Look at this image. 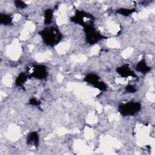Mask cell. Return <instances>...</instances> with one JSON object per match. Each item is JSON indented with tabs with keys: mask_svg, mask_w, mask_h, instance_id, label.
Here are the masks:
<instances>
[{
	"mask_svg": "<svg viewBox=\"0 0 155 155\" xmlns=\"http://www.w3.org/2000/svg\"><path fill=\"white\" fill-rule=\"evenodd\" d=\"M43 43L50 47L57 45L62 39L63 35L58 27L54 25H49L44 27L38 31Z\"/></svg>",
	"mask_w": 155,
	"mask_h": 155,
	"instance_id": "cell-1",
	"label": "cell"
},
{
	"mask_svg": "<svg viewBox=\"0 0 155 155\" xmlns=\"http://www.w3.org/2000/svg\"><path fill=\"white\" fill-rule=\"evenodd\" d=\"M83 28V30L85 34V41L90 45L96 44L102 40L108 38L106 36L98 31L95 28L94 24L87 25Z\"/></svg>",
	"mask_w": 155,
	"mask_h": 155,
	"instance_id": "cell-2",
	"label": "cell"
},
{
	"mask_svg": "<svg viewBox=\"0 0 155 155\" xmlns=\"http://www.w3.org/2000/svg\"><path fill=\"white\" fill-rule=\"evenodd\" d=\"M142 110V104L137 101H128L120 104L117 107V111L124 117L136 115Z\"/></svg>",
	"mask_w": 155,
	"mask_h": 155,
	"instance_id": "cell-3",
	"label": "cell"
},
{
	"mask_svg": "<svg viewBox=\"0 0 155 155\" xmlns=\"http://www.w3.org/2000/svg\"><path fill=\"white\" fill-rule=\"evenodd\" d=\"M70 20L71 22L84 27L87 25L94 24L95 17L84 10H76L74 15L70 18Z\"/></svg>",
	"mask_w": 155,
	"mask_h": 155,
	"instance_id": "cell-4",
	"label": "cell"
},
{
	"mask_svg": "<svg viewBox=\"0 0 155 155\" xmlns=\"http://www.w3.org/2000/svg\"><path fill=\"white\" fill-rule=\"evenodd\" d=\"M83 81L100 91H105L108 88L107 85L101 80L100 76L94 73L87 74L84 78Z\"/></svg>",
	"mask_w": 155,
	"mask_h": 155,
	"instance_id": "cell-5",
	"label": "cell"
},
{
	"mask_svg": "<svg viewBox=\"0 0 155 155\" xmlns=\"http://www.w3.org/2000/svg\"><path fill=\"white\" fill-rule=\"evenodd\" d=\"M29 78H33L38 80L45 79L48 74L47 66L43 64H34L32 67V71L28 74Z\"/></svg>",
	"mask_w": 155,
	"mask_h": 155,
	"instance_id": "cell-6",
	"label": "cell"
},
{
	"mask_svg": "<svg viewBox=\"0 0 155 155\" xmlns=\"http://www.w3.org/2000/svg\"><path fill=\"white\" fill-rule=\"evenodd\" d=\"M116 71L118 74L124 78H127L128 77H132L134 78H138L136 73L130 68L129 65L127 64L117 67L116 68Z\"/></svg>",
	"mask_w": 155,
	"mask_h": 155,
	"instance_id": "cell-7",
	"label": "cell"
},
{
	"mask_svg": "<svg viewBox=\"0 0 155 155\" xmlns=\"http://www.w3.org/2000/svg\"><path fill=\"white\" fill-rule=\"evenodd\" d=\"M134 69L136 71L142 73V74H146L150 72L152 68L148 65L145 58L143 57L134 66Z\"/></svg>",
	"mask_w": 155,
	"mask_h": 155,
	"instance_id": "cell-8",
	"label": "cell"
},
{
	"mask_svg": "<svg viewBox=\"0 0 155 155\" xmlns=\"http://www.w3.org/2000/svg\"><path fill=\"white\" fill-rule=\"evenodd\" d=\"M26 143L28 145H31L38 148L39 145V134L38 131H33L28 134L26 137Z\"/></svg>",
	"mask_w": 155,
	"mask_h": 155,
	"instance_id": "cell-9",
	"label": "cell"
},
{
	"mask_svg": "<svg viewBox=\"0 0 155 155\" xmlns=\"http://www.w3.org/2000/svg\"><path fill=\"white\" fill-rule=\"evenodd\" d=\"M29 78V76L25 72H21L16 78L15 81V85L16 87H22L27 79Z\"/></svg>",
	"mask_w": 155,
	"mask_h": 155,
	"instance_id": "cell-10",
	"label": "cell"
},
{
	"mask_svg": "<svg viewBox=\"0 0 155 155\" xmlns=\"http://www.w3.org/2000/svg\"><path fill=\"white\" fill-rule=\"evenodd\" d=\"M0 24L4 26L11 25L13 24V17L10 14L0 13Z\"/></svg>",
	"mask_w": 155,
	"mask_h": 155,
	"instance_id": "cell-11",
	"label": "cell"
},
{
	"mask_svg": "<svg viewBox=\"0 0 155 155\" xmlns=\"http://www.w3.org/2000/svg\"><path fill=\"white\" fill-rule=\"evenodd\" d=\"M44 23L45 25L49 26L53 21V10L50 8H47L44 11Z\"/></svg>",
	"mask_w": 155,
	"mask_h": 155,
	"instance_id": "cell-12",
	"label": "cell"
},
{
	"mask_svg": "<svg viewBox=\"0 0 155 155\" xmlns=\"http://www.w3.org/2000/svg\"><path fill=\"white\" fill-rule=\"evenodd\" d=\"M136 12V9L135 8H124V7H121L116 9L115 12L119 15H120L122 16L127 17L130 16L131 14L134 13V12Z\"/></svg>",
	"mask_w": 155,
	"mask_h": 155,
	"instance_id": "cell-13",
	"label": "cell"
},
{
	"mask_svg": "<svg viewBox=\"0 0 155 155\" xmlns=\"http://www.w3.org/2000/svg\"><path fill=\"white\" fill-rule=\"evenodd\" d=\"M14 5L19 9H24L27 7L28 5L23 1L21 0H15Z\"/></svg>",
	"mask_w": 155,
	"mask_h": 155,
	"instance_id": "cell-14",
	"label": "cell"
},
{
	"mask_svg": "<svg viewBox=\"0 0 155 155\" xmlns=\"http://www.w3.org/2000/svg\"><path fill=\"white\" fill-rule=\"evenodd\" d=\"M137 91L136 87L132 84H128L125 87V91L127 93H135Z\"/></svg>",
	"mask_w": 155,
	"mask_h": 155,
	"instance_id": "cell-15",
	"label": "cell"
},
{
	"mask_svg": "<svg viewBox=\"0 0 155 155\" xmlns=\"http://www.w3.org/2000/svg\"><path fill=\"white\" fill-rule=\"evenodd\" d=\"M28 104L32 106H36V107H39L40 106L41 102L39 100H38L36 98L32 97H31L29 101H28Z\"/></svg>",
	"mask_w": 155,
	"mask_h": 155,
	"instance_id": "cell-16",
	"label": "cell"
}]
</instances>
